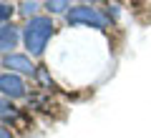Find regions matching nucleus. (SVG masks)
<instances>
[{
  "label": "nucleus",
  "mask_w": 151,
  "mask_h": 138,
  "mask_svg": "<svg viewBox=\"0 0 151 138\" xmlns=\"http://www.w3.org/2000/svg\"><path fill=\"white\" fill-rule=\"evenodd\" d=\"M55 33V23L50 15H38V18H30L23 28V43H25L28 48V55L30 58H38V55H43L45 45L48 40L53 38Z\"/></svg>",
  "instance_id": "f257e3e1"
},
{
  "label": "nucleus",
  "mask_w": 151,
  "mask_h": 138,
  "mask_svg": "<svg viewBox=\"0 0 151 138\" xmlns=\"http://www.w3.org/2000/svg\"><path fill=\"white\" fill-rule=\"evenodd\" d=\"M65 23L68 25H88V28H96V30H103V28H108V15H103L98 8H91V5H73L65 13Z\"/></svg>",
  "instance_id": "f03ea898"
},
{
  "label": "nucleus",
  "mask_w": 151,
  "mask_h": 138,
  "mask_svg": "<svg viewBox=\"0 0 151 138\" xmlns=\"http://www.w3.org/2000/svg\"><path fill=\"white\" fill-rule=\"evenodd\" d=\"M3 68H8V73H18V75H35V63L28 53H10L3 58Z\"/></svg>",
  "instance_id": "7ed1b4c3"
},
{
  "label": "nucleus",
  "mask_w": 151,
  "mask_h": 138,
  "mask_svg": "<svg viewBox=\"0 0 151 138\" xmlns=\"http://www.w3.org/2000/svg\"><path fill=\"white\" fill-rule=\"evenodd\" d=\"M0 93L3 98L8 101H15V98H23L25 96V83L18 73H3L0 75Z\"/></svg>",
  "instance_id": "20e7f679"
},
{
  "label": "nucleus",
  "mask_w": 151,
  "mask_h": 138,
  "mask_svg": "<svg viewBox=\"0 0 151 138\" xmlns=\"http://www.w3.org/2000/svg\"><path fill=\"white\" fill-rule=\"evenodd\" d=\"M20 40V30H18L13 23H5V25H0V53L10 55L13 48L18 45Z\"/></svg>",
  "instance_id": "39448f33"
},
{
  "label": "nucleus",
  "mask_w": 151,
  "mask_h": 138,
  "mask_svg": "<svg viewBox=\"0 0 151 138\" xmlns=\"http://www.w3.org/2000/svg\"><path fill=\"white\" fill-rule=\"evenodd\" d=\"M43 8L50 15H65V13L70 10V0H45Z\"/></svg>",
  "instance_id": "423d86ee"
},
{
  "label": "nucleus",
  "mask_w": 151,
  "mask_h": 138,
  "mask_svg": "<svg viewBox=\"0 0 151 138\" xmlns=\"http://www.w3.org/2000/svg\"><path fill=\"white\" fill-rule=\"evenodd\" d=\"M38 8H40V5H38L35 0H25V3L18 5V13H20L25 20H30V18H38Z\"/></svg>",
  "instance_id": "0eeeda50"
},
{
  "label": "nucleus",
  "mask_w": 151,
  "mask_h": 138,
  "mask_svg": "<svg viewBox=\"0 0 151 138\" xmlns=\"http://www.w3.org/2000/svg\"><path fill=\"white\" fill-rule=\"evenodd\" d=\"M18 116V108L13 106L8 98H0V118L3 121H10V118H15Z\"/></svg>",
  "instance_id": "6e6552de"
},
{
  "label": "nucleus",
  "mask_w": 151,
  "mask_h": 138,
  "mask_svg": "<svg viewBox=\"0 0 151 138\" xmlns=\"http://www.w3.org/2000/svg\"><path fill=\"white\" fill-rule=\"evenodd\" d=\"M13 13H15V8H13V5H8V3H0V23H3V25H5V23L13 18Z\"/></svg>",
  "instance_id": "1a4fd4ad"
},
{
  "label": "nucleus",
  "mask_w": 151,
  "mask_h": 138,
  "mask_svg": "<svg viewBox=\"0 0 151 138\" xmlns=\"http://www.w3.org/2000/svg\"><path fill=\"white\" fill-rule=\"evenodd\" d=\"M35 78L40 80L45 88H53V80H50V75H48V70H45V68H38L35 70Z\"/></svg>",
  "instance_id": "9d476101"
},
{
  "label": "nucleus",
  "mask_w": 151,
  "mask_h": 138,
  "mask_svg": "<svg viewBox=\"0 0 151 138\" xmlns=\"http://www.w3.org/2000/svg\"><path fill=\"white\" fill-rule=\"evenodd\" d=\"M0 138H15L10 133V128H5V126H0Z\"/></svg>",
  "instance_id": "9b49d317"
},
{
  "label": "nucleus",
  "mask_w": 151,
  "mask_h": 138,
  "mask_svg": "<svg viewBox=\"0 0 151 138\" xmlns=\"http://www.w3.org/2000/svg\"><path fill=\"white\" fill-rule=\"evenodd\" d=\"M81 3H83V5H88V3H98V0H81Z\"/></svg>",
  "instance_id": "f8f14e48"
}]
</instances>
